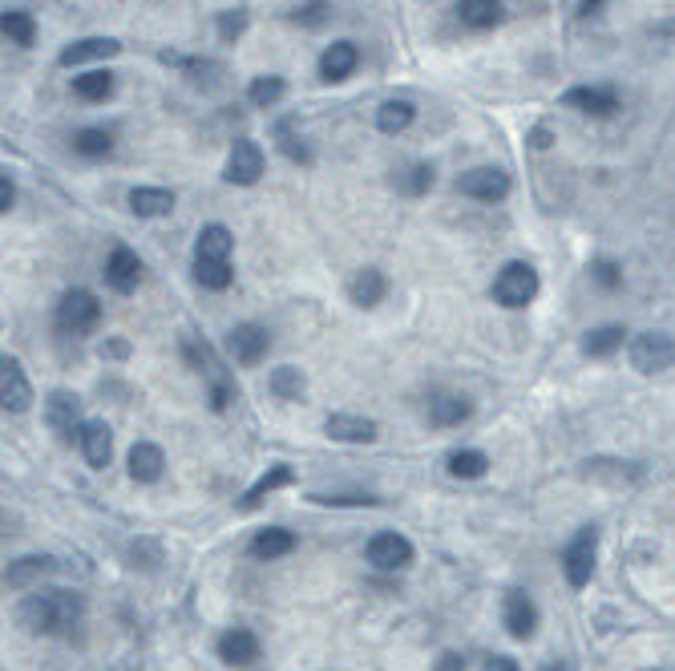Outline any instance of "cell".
Wrapping results in <instances>:
<instances>
[{
	"label": "cell",
	"instance_id": "obj_1",
	"mask_svg": "<svg viewBox=\"0 0 675 671\" xmlns=\"http://www.w3.org/2000/svg\"><path fill=\"white\" fill-rule=\"evenodd\" d=\"M85 615V599L77 591H41L17 607V623L29 635H69Z\"/></svg>",
	"mask_w": 675,
	"mask_h": 671
},
{
	"label": "cell",
	"instance_id": "obj_2",
	"mask_svg": "<svg viewBox=\"0 0 675 671\" xmlns=\"http://www.w3.org/2000/svg\"><path fill=\"white\" fill-rule=\"evenodd\" d=\"M534 296H538V271H534L530 263L514 259V263H506V267L498 271V279H494V300H498L502 308H526Z\"/></svg>",
	"mask_w": 675,
	"mask_h": 671
},
{
	"label": "cell",
	"instance_id": "obj_3",
	"mask_svg": "<svg viewBox=\"0 0 675 671\" xmlns=\"http://www.w3.org/2000/svg\"><path fill=\"white\" fill-rule=\"evenodd\" d=\"M98 320H102V304H98V296H93V292L73 287V292L61 296V304H57V328L61 332L85 336V332L98 328Z\"/></svg>",
	"mask_w": 675,
	"mask_h": 671
},
{
	"label": "cell",
	"instance_id": "obj_4",
	"mask_svg": "<svg viewBox=\"0 0 675 671\" xmlns=\"http://www.w3.org/2000/svg\"><path fill=\"white\" fill-rule=\"evenodd\" d=\"M595 546H599V530L583 526L566 542V550H562V574H566V583L574 591L591 583V574H595Z\"/></svg>",
	"mask_w": 675,
	"mask_h": 671
},
{
	"label": "cell",
	"instance_id": "obj_5",
	"mask_svg": "<svg viewBox=\"0 0 675 671\" xmlns=\"http://www.w3.org/2000/svg\"><path fill=\"white\" fill-rule=\"evenodd\" d=\"M457 190L477 203H502L510 195V174L498 166H473L457 178Z\"/></svg>",
	"mask_w": 675,
	"mask_h": 671
},
{
	"label": "cell",
	"instance_id": "obj_6",
	"mask_svg": "<svg viewBox=\"0 0 675 671\" xmlns=\"http://www.w3.org/2000/svg\"><path fill=\"white\" fill-rule=\"evenodd\" d=\"M631 364L639 372H663L675 368V336L667 332H643L631 340Z\"/></svg>",
	"mask_w": 675,
	"mask_h": 671
},
{
	"label": "cell",
	"instance_id": "obj_7",
	"mask_svg": "<svg viewBox=\"0 0 675 671\" xmlns=\"http://www.w3.org/2000/svg\"><path fill=\"white\" fill-rule=\"evenodd\" d=\"M368 562L376 570H405L413 562V542L405 534H393V530H384L368 542Z\"/></svg>",
	"mask_w": 675,
	"mask_h": 671
},
{
	"label": "cell",
	"instance_id": "obj_8",
	"mask_svg": "<svg viewBox=\"0 0 675 671\" xmlns=\"http://www.w3.org/2000/svg\"><path fill=\"white\" fill-rule=\"evenodd\" d=\"M0 401H5L9 413H25L33 405V385H29L21 360H13V356H5V364H0Z\"/></svg>",
	"mask_w": 675,
	"mask_h": 671
},
{
	"label": "cell",
	"instance_id": "obj_9",
	"mask_svg": "<svg viewBox=\"0 0 675 671\" xmlns=\"http://www.w3.org/2000/svg\"><path fill=\"white\" fill-rule=\"evenodd\" d=\"M259 174H263V150H259V142L239 138L231 146V158H227V182L251 186V182H259Z\"/></svg>",
	"mask_w": 675,
	"mask_h": 671
},
{
	"label": "cell",
	"instance_id": "obj_10",
	"mask_svg": "<svg viewBox=\"0 0 675 671\" xmlns=\"http://www.w3.org/2000/svg\"><path fill=\"white\" fill-rule=\"evenodd\" d=\"M267 348H271V336H267V328H259V324H239L231 336H227V352L239 360V364H259L263 356H267Z\"/></svg>",
	"mask_w": 675,
	"mask_h": 671
},
{
	"label": "cell",
	"instance_id": "obj_11",
	"mask_svg": "<svg viewBox=\"0 0 675 671\" xmlns=\"http://www.w3.org/2000/svg\"><path fill=\"white\" fill-rule=\"evenodd\" d=\"M53 570H57V562H53L49 554H25V558L9 562L5 587H9V591H29V587H37L41 579H49Z\"/></svg>",
	"mask_w": 675,
	"mask_h": 671
},
{
	"label": "cell",
	"instance_id": "obj_12",
	"mask_svg": "<svg viewBox=\"0 0 675 671\" xmlns=\"http://www.w3.org/2000/svg\"><path fill=\"white\" fill-rule=\"evenodd\" d=\"M138 279H142V259L130 247H114L110 259H106V283L118 296H130L138 287Z\"/></svg>",
	"mask_w": 675,
	"mask_h": 671
},
{
	"label": "cell",
	"instance_id": "obj_13",
	"mask_svg": "<svg viewBox=\"0 0 675 671\" xmlns=\"http://www.w3.org/2000/svg\"><path fill=\"white\" fill-rule=\"evenodd\" d=\"M570 110H583L591 118H611L619 110V98H615V89H603V85H578L570 89L566 98H562Z\"/></svg>",
	"mask_w": 675,
	"mask_h": 671
},
{
	"label": "cell",
	"instance_id": "obj_14",
	"mask_svg": "<svg viewBox=\"0 0 675 671\" xmlns=\"http://www.w3.org/2000/svg\"><path fill=\"white\" fill-rule=\"evenodd\" d=\"M77 441H81V453H85V461L93 469H106L110 465V457H114V433H110L106 421H85L81 433H77Z\"/></svg>",
	"mask_w": 675,
	"mask_h": 671
},
{
	"label": "cell",
	"instance_id": "obj_15",
	"mask_svg": "<svg viewBox=\"0 0 675 671\" xmlns=\"http://www.w3.org/2000/svg\"><path fill=\"white\" fill-rule=\"evenodd\" d=\"M77 417H81V401H77L73 393H65V389L49 393V401H45V421H49L53 433H61V437L69 441L73 433H81Z\"/></svg>",
	"mask_w": 675,
	"mask_h": 671
},
{
	"label": "cell",
	"instance_id": "obj_16",
	"mask_svg": "<svg viewBox=\"0 0 675 671\" xmlns=\"http://www.w3.org/2000/svg\"><path fill=\"white\" fill-rule=\"evenodd\" d=\"M502 619H506V631H510L514 639H530L534 627H538V607H534V599H530L526 591H510Z\"/></svg>",
	"mask_w": 675,
	"mask_h": 671
},
{
	"label": "cell",
	"instance_id": "obj_17",
	"mask_svg": "<svg viewBox=\"0 0 675 671\" xmlns=\"http://www.w3.org/2000/svg\"><path fill=\"white\" fill-rule=\"evenodd\" d=\"M122 45L114 37H85V41H73L69 49H61V65L73 69V65H85V61H106V57H118Z\"/></svg>",
	"mask_w": 675,
	"mask_h": 671
},
{
	"label": "cell",
	"instance_id": "obj_18",
	"mask_svg": "<svg viewBox=\"0 0 675 671\" xmlns=\"http://www.w3.org/2000/svg\"><path fill=\"white\" fill-rule=\"evenodd\" d=\"M219 659L231 663V667H247L259 659V639L247 631V627H231L223 639H219Z\"/></svg>",
	"mask_w": 675,
	"mask_h": 671
},
{
	"label": "cell",
	"instance_id": "obj_19",
	"mask_svg": "<svg viewBox=\"0 0 675 671\" xmlns=\"http://www.w3.org/2000/svg\"><path fill=\"white\" fill-rule=\"evenodd\" d=\"M162 469H166V457H162L158 445L138 441V445L130 449V477H134L138 486H154L158 477H162Z\"/></svg>",
	"mask_w": 675,
	"mask_h": 671
},
{
	"label": "cell",
	"instance_id": "obj_20",
	"mask_svg": "<svg viewBox=\"0 0 675 671\" xmlns=\"http://www.w3.org/2000/svg\"><path fill=\"white\" fill-rule=\"evenodd\" d=\"M356 61H360L356 45H352V41H336V45H328L324 57H320V77H324V81H344V77H352Z\"/></svg>",
	"mask_w": 675,
	"mask_h": 671
},
{
	"label": "cell",
	"instance_id": "obj_21",
	"mask_svg": "<svg viewBox=\"0 0 675 671\" xmlns=\"http://www.w3.org/2000/svg\"><path fill=\"white\" fill-rule=\"evenodd\" d=\"M352 304L356 308H376L384 296H389V279H384V271H376V267H364L356 279H352Z\"/></svg>",
	"mask_w": 675,
	"mask_h": 671
},
{
	"label": "cell",
	"instance_id": "obj_22",
	"mask_svg": "<svg viewBox=\"0 0 675 671\" xmlns=\"http://www.w3.org/2000/svg\"><path fill=\"white\" fill-rule=\"evenodd\" d=\"M130 211L138 219H158V215H170L174 211V195L162 186H138L130 190Z\"/></svg>",
	"mask_w": 675,
	"mask_h": 671
},
{
	"label": "cell",
	"instance_id": "obj_23",
	"mask_svg": "<svg viewBox=\"0 0 675 671\" xmlns=\"http://www.w3.org/2000/svg\"><path fill=\"white\" fill-rule=\"evenodd\" d=\"M324 429H328V437L332 441H372L376 437V421H368V417H352V413H332L328 421H324Z\"/></svg>",
	"mask_w": 675,
	"mask_h": 671
},
{
	"label": "cell",
	"instance_id": "obj_24",
	"mask_svg": "<svg viewBox=\"0 0 675 671\" xmlns=\"http://www.w3.org/2000/svg\"><path fill=\"white\" fill-rule=\"evenodd\" d=\"M296 550V534L292 530H283V526H267L251 538V554L271 562V558H283V554H292Z\"/></svg>",
	"mask_w": 675,
	"mask_h": 671
},
{
	"label": "cell",
	"instance_id": "obj_25",
	"mask_svg": "<svg viewBox=\"0 0 675 671\" xmlns=\"http://www.w3.org/2000/svg\"><path fill=\"white\" fill-rule=\"evenodd\" d=\"M73 93L81 102H106L114 93V73L110 69H89V73L73 77Z\"/></svg>",
	"mask_w": 675,
	"mask_h": 671
},
{
	"label": "cell",
	"instance_id": "obj_26",
	"mask_svg": "<svg viewBox=\"0 0 675 671\" xmlns=\"http://www.w3.org/2000/svg\"><path fill=\"white\" fill-rule=\"evenodd\" d=\"M231 247H235L231 231H227L223 223H211V227H203V231H199L195 259H231Z\"/></svg>",
	"mask_w": 675,
	"mask_h": 671
},
{
	"label": "cell",
	"instance_id": "obj_27",
	"mask_svg": "<svg viewBox=\"0 0 675 671\" xmlns=\"http://www.w3.org/2000/svg\"><path fill=\"white\" fill-rule=\"evenodd\" d=\"M457 13L469 29H494L502 21V0H461Z\"/></svg>",
	"mask_w": 675,
	"mask_h": 671
},
{
	"label": "cell",
	"instance_id": "obj_28",
	"mask_svg": "<svg viewBox=\"0 0 675 671\" xmlns=\"http://www.w3.org/2000/svg\"><path fill=\"white\" fill-rule=\"evenodd\" d=\"M465 417H469V401H465V397H453V393H445V397H433V401H429V421H433L437 429L461 425Z\"/></svg>",
	"mask_w": 675,
	"mask_h": 671
},
{
	"label": "cell",
	"instance_id": "obj_29",
	"mask_svg": "<svg viewBox=\"0 0 675 671\" xmlns=\"http://www.w3.org/2000/svg\"><path fill=\"white\" fill-rule=\"evenodd\" d=\"M413 102H405V98H393V102H384L380 110H376V126L384 130V134H401V130H409L413 126Z\"/></svg>",
	"mask_w": 675,
	"mask_h": 671
},
{
	"label": "cell",
	"instance_id": "obj_30",
	"mask_svg": "<svg viewBox=\"0 0 675 671\" xmlns=\"http://www.w3.org/2000/svg\"><path fill=\"white\" fill-rule=\"evenodd\" d=\"M623 340H627V328H623V324H603V328L587 332L583 352H587V356H611V352L623 348Z\"/></svg>",
	"mask_w": 675,
	"mask_h": 671
},
{
	"label": "cell",
	"instance_id": "obj_31",
	"mask_svg": "<svg viewBox=\"0 0 675 671\" xmlns=\"http://www.w3.org/2000/svg\"><path fill=\"white\" fill-rule=\"evenodd\" d=\"M287 482H292V469H287V465H271V469L259 477V482L243 494V502H239V506H243V510H255V506H259L271 490H279V486H287Z\"/></svg>",
	"mask_w": 675,
	"mask_h": 671
},
{
	"label": "cell",
	"instance_id": "obj_32",
	"mask_svg": "<svg viewBox=\"0 0 675 671\" xmlns=\"http://www.w3.org/2000/svg\"><path fill=\"white\" fill-rule=\"evenodd\" d=\"M486 469H490V457L481 453V449H457V453H449V473L453 477L473 482V477H486Z\"/></svg>",
	"mask_w": 675,
	"mask_h": 671
},
{
	"label": "cell",
	"instance_id": "obj_33",
	"mask_svg": "<svg viewBox=\"0 0 675 671\" xmlns=\"http://www.w3.org/2000/svg\"><path fill=\"white\" fill-rule=\"evenodd\" d=\"M195 279L203 287H211V292H223V287H231V279H235L231 259H195Z\"/></svg>",
	"mask_w": 675,
	"mask_h": 671
},
{
	"label": "cell",
	"instance_id": "obj_34",
	"mask_svg": "<svg viewBox=\"0 0 675 671\" xmlns=\"http://www.w3.org/2000/svg\"><path fill=\"white\" fill-rule=\"evenodd\" d=\"M283 93H287L283 77L267 73V77H255V81H251V89H247V98H251V106H259V110H271L275 102H283Z\"/></svg>",
	"mask_w": 675,
	"mask_h": 671
},
{
	"label": "cell",
	"instance_id": "obj_35",
	"mask_svg": "<svg viewBox=\"0 0 675 671\" xmlns=\"http://www.w3.org/2000/svg\"><path fill=\"white\" fill-rule=\"evenodd\" d=\"M73 150H77V154H85V158H106V154L114 150V134H110V130H98V126L77 130Z\"/></svg>",
	"mask_w": 675,
	"mask_h": 671
},
{
	"label": "cell",
	"instance_id": "obj_36",
	"mask_svg": "<svg viewBox=\"0 0 675 671\" xmlns=\"http://www.w3.org/2000/svg\"><path fill=\"white\" fill-rule=\"evenodd\" d=\"M0 29H5V37H9L13 45H25V49L37 41V21H33L29 13H21V9H9L5 21H0Z\"/></svg>",
	"mask_w": 675,
	"mask_h": 671
},
{
	"label": "cell",
	"instance_id": "obj_37",
	"mask_svg": "<svg viewBox=\"0 0 675 671\" xmlns=\"http://www.w3.org/2000/svg\"><path fill=\"white\" fill-rule=\"evenodd\" d=\"M271 393H275L279 401H300V397H304V376H300V368H275V372H271Z\"/></svg>",
	"mask_w": 675,
	"mask_h": 671
},
{
	"label": "cell",
	"instance_id": "obj_38",
	"mask_svg": "<svg viewBox=\"0 0 675 671\" xmlns=\"http://www.w3.org/2000/svg\"><path fill=\"white\" fill-rule=\"evenodd\" d=\"M429 186H433V166H425V162H413L397 174V190H405V195H425Z\"/></svg>",
	"mask_w": 675,
	"mask_h": 671
},
{
	"label": "cell",
	"instance_id": "obj_39",
	"mask_svg": "<svg viewBox=\"0 0 675 671\" xmlns=\"http://www.w3.org/2000/svg\"><path fill=\"white\" fill-rule=\"evenodd\" d=\"M275 138H279V146H283V154L292 158V162H312V154H308V146H304V138L292 130V122H279L275 126Z\"/></svg>",
	"mask_w": 675,
	"mask_h": 671
},
{
	"label": "cell",
	"instance_id": "obj_40",
	"mask_svg": "<svg viewBox=\"0 0 675 671\" xmlns=\"http://www.w3.org/2000/svg\"><path fill=\"white\" fill-rule=\"evenodd\" d=\"M591 279L599 287H607V292H615V287H623V267L615 259H595L591 263Z\"/></svg>",
	"mask_w": 675,
	"mask_h": 671
},
{
	"label": "cell",
	"instance_id": "obj_41",
	"mask_svg": "<svg viewBox=\"0 0 675 671\" xmlns=\"http://www.w3.org/2000/svg\"><path fill=\"white\" fill-rule=\"evenodd\" d=\"M243 29H247V13H243V9H227V13H219V37H223L227 45H235V41L243 37Z\"/></svg>",
	"mask_w": 675,
	"mask_h": 671
},
{
	"label": "cell",
	"instance_id": "obj_42",
	"mask_svg": "<svg viewBox=\"0 0 675 671\" xmlns=\"http://www.w3.org/2000/svg\"><path fill=\"white\" fill-rule=\"evenodd\" d=\"M316 502L324 506H372V494H316Z\"/></svg>",
	"mask_w": 675,
	"mask_h": 671
},
{
	"label": "cell",
	"instance_id": "obj_43",
	"mask_svg": "<svg viewBox=\"0 0 675 671\" xmlns=\"http://www.w3.org/2000/svg\"><path fill=\"white\" fill-rule=\"evenodd\" d=\"M296 21L300 25H320L324 21V5L316 0V5H308V9H296Z\"/></svg>",
	"mask_w": 675,
	"mask_h": 671
},
{
	"label": "cell",
	"instance_id": "obj_44",
	"mask_svg": "<svg viewBox=\"0 0 675 671\" xmlns=\"http://www.w3.org/2000/svg\"><path fill=\"white\" fill-rule=\"evenodd\" d=\"M433 671H465V659L457 655V651H445L441 659H437V667Z\"/></svg>",
	"mask_w": 675,
	"mask_h": 671
},
{
	"label": "cell",
	"instance_id": "obj_45",
	"mask_svg": "<svg viewBox=\"0 0 675 671\" xmlns=\"http://www.w3.org/2000/svg\"><path fill=\"white\" fill-rule=\"evenodd\" d=\"M13 199H17V190H13V182H9V174L0 178V211L9 215V207H13Z\"/></svg>",
	"mask_w": 675,
	"mask_h": 671
},
{
	"label": "cell",
	"instance_id": "obj_46",
	"mask_svg": "<svg viewBox=\"0 0 675 671\" xmlns=\"http://www.w3.org/2000/svg\"><path fill=\"white\" fill-rule=\"evenodd\" d=\"M486 671H522V667H518L510 655H494V659L486 663Z\"/></svg>",
	"mask_w": 675,
	"mask_h": 671
},
{
	"label": "cell",
	"instance_id": "obj_47",
	"mask_svg": "<svg viewBox=\"0 0 675 671\" xmlns=\"http://www.w3.org/2000/svg\"><path fill=\"white\" fill-rule=\"evenodd\" d=\"M607 0H578V17H599Z\"/></svg>",
	"mask_w": 675,
	"mask_h": 671
},
{
	"label": "cell",
	"instance_id": "obj_48",
	"mask_svg": "<svg viewBox=\"0 0 675 671\" xmlns=\"http://www.w3.org/2000/svg\"><path fill=\"white\" fill-rule=\"evenodd\" d=\"M534 146H538V150L550 146V134H546V130H534Z\"/></svg>",
	"mask_w": 675,
	"mask_h": 671
},
{
	"label": "cell",
	"instance_id": "obj_49",
	"mask_svg": "<svg viewBox=\"0 0 675 671\" xmlns=\"http://www.w3.org/2000/svg\"><path fill=\"white\" fill-rule=\"evenodd\" d=\"M546 671H570V663H550Z\"/></svg>",
	"mask_w": 675,
	"mask_h": 671
}]
</instances>
